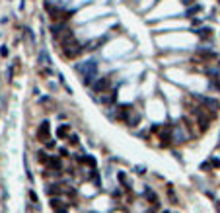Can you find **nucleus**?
Listing matches in <instances>:
<instances>
[{"label": "nucleus", "mask_w": 220, "mask_h": 213, "mask_svg": "<svg viewBox=\"0 0 220 213\" xmlns=\"http://www.w3.org/2000/svg\"><path fill=\"white\" fill-rule=\"evenodd\" d=\"M58 43H60V51H62V55L68 57V59H74V57L80 55V51H82V45L78 43V39L74 37V33L70 31V29H66L62 33L58 35Z\"/></svg>", "instance_id": "obj_1"}, {"label": "nucleus", "mask_w": 220, "mask_h": 213, "mask_svg": "<svg viewBox=\"0 0 220 213\" xmlns=\"http://www.w3.org/2000/svg\"><path fill=\"white\" fill-rule=\"evenodd\" d=\"M76 70L84 76V82L88 84L90 78H94V74H96V70H98V61H96V59H90L86 63H80L76 67Z\"/></svg>", "instance_id": "obj_2"}, {"label": "nucleus", "mask_w": 220, "mask_h": 213, "mask_svg": "<svg viewBox=\"0 0 220 213\" xmlns=\"http://www.w3.org/2000/svg\"><path fill=\"white\" fill-rule=\"evenodd\" d=\"M111 86V80L109 76H101V78H98L96 82H94V92L96 94H101V92H107Z\"/></svg>", "instance_id": "obj_3"}, {"label": "nucleus", "mask_w": 220, "mask_h": 213, "mask_svg": "<svg viewBox=\"0 0 220 213\" xmlns=\"http://www.w3.org/2000/svg\"><path fill=\"white\" fill-rule=\"evenodd\" d=\"M49 133H51L49 121H43V123L39 125V129H37V139L43 141V143H47V141H49Z\"/></svg>", "instance_id": "obj_4"}, {"label": "nucleus", "mask_w": 220, "mask_h": 213, "mask_svg": "<svg viewBox=\"0 0 220 213\" xmlns=\"http://www.w3.org/2000/svg\"><path fill=\"white\" fill-rule=\"evenodd\" d=\"M173 141H175V143H185V141H187V133H185L179 125L173 127Z\"/></svg>", "instance_id": "obj_5"}, {"label": "nucleus", "mask_w": 220, "mask_h": 213, "mask_svg": "<svg viewBox=\"0 0 220 213\" xmlns=\"http://www.w3.org/2000/svg\"><path fill=\"white\" fill-rule=\"evenodd\" d=\"M45 164H47V168H51V170H60V166H62V164H60V160H58V158L56 157H49L47 158V162H45Z\"/></svg>", "instance_id": "obj_6"}, {"label": "nucleus", "mask_w": 220, "mask_h": 213, "mask_svg": "<svg viewBox=\"0 0 220 213\" xmlns=\"http://www.w3.org/2000/svg\"><path fill=\"white\" fill-rule=\"evenodd\" d=\"M199 55L203 57V63H205V61H207V59H209V61H214V59H216V53H214V51H207V49H199Z\"/></svg>", "instance_id": "obj_7"}, {"label": "nucleus", "mask_w": 220, "mask_h": 213, "mask_svg": "<svg viewBox=\"0 0 220 213\" xmlns=\"http://www.w3.org/2000/svg\"><path fill=\"white\" fill-rule=\"evenodd\" d=\"M201 102H203V104L209 108L210 112H216V110H218V102H216V100H210V98H201Z\"/></svg>", "instance_id": "obj_8"}, {"label": "nucleus", "mask_w": 220, "mask_h": 213, "mask_svg": "<svg viewBox=\"0 0 220 213\" xmlns=\"http://www.w3.org/2000/svg\"><path fill=\"white\" fill-rule=\"evenodd\" d=\"M68 133H70V127H68V125H60V127H58V131H56V135H58L60 139H62V137H66Z\"/></svg>", "instance_id": "obj_9"}, {"label": "nucleus", "mask_w": 220, "mask_h": 213, "mask_svg": "<svg viewBox=\"0 0 220 213\" xmlns=\"http://www.w3.org/2000/svg\"><path fill=\"white\" fill-rule=\"evenodd\" d=\"M127 123L131 125V127H134V125H138V123H140V115L136 113V115H132V117H129V119H127Z\"/></svg>", "instance_id": "obj_10"}, {"label": "nucleus", "mask_w": 220, "mask_h": 213, "mask_svg": "<svg viewBox=\"0 0 220 213\" xmlns=\"http://www.w3.org/2000/svg\"><path fill=\"white\" fill-rule=\"evenodd\" d=\"M197 12H201V6H199V4H195V6H191V8L185 12V16H189V18H191V16H195Z\"/></svg>", "instance_id": "obj_11"}, {"label": "nucleus", "mask_w": 220, "mask_h": 213, "mask_svg": "<svg viewBox=\"0 0 220 213\" xmlns=\"http://www.w3.org/2000/svg\"><path fill=\"white\" fill-rule=\"evenodd\" d=\"M45 192H47L49 196H56V194H60V192L56 190V186H49V188H45Z\"/></svg>", "instance_id": "obj_12"}, {"label": "nucleus", "mask_w": 220, "mask_h": 213, "mask_svg": "<svg viewBox=\"0 0 220 213\" xmlns=\"http://www.w3.org/2000/svg\"><path fill=\"white\" fill-rule=\"evenodd\" d=\"M199 33L205 35V37H209V35H210V29H209V27H205V29H199Z\"/></svg>", "instance_id": "obj_13"}, {"label": "nucleus", "mask_w": 220, "mask_h": 213, "mask_svg": "<svg viewBox=\"0 0 220 213\" xmlns=\"http://www.w3.org/2000/svg\"><path fill=\"white\" fill-rule=\"evenodd\" d=\"M119 182H121V184H127V176H125L123 172H119Z\"/></svg>", "instance_id": "obj_14"}, {"label": "nucleus", "mask_w": 220, "mask_h": 213, "mask_svg": "<svg viewBox=\"0 0 220 213\" xmlns=\"http://www.w3.org/2000/svg\"><path fill=\"white\" fill-rule=\"evenodd\" d=\"M56 213H68V207L66 205H62V207H58V209H55Z\"/></svg>", "instance_id": "obj_15"}, {"label": "nucleus", "mask_w": 220, "mask_h": 213, "mask_svg": "<svg viewBox=\"0 0 220 213\" xmlns=\"http://www.w3.org/2000/svg\"><path fill=\"white\" fill-rule=\"evenodd\" d=\"M45 61L49 63V55H45V51H41V63H45Z\"/></svg>", "instance_id": "obj_16"}, {"label": "nucleus", "mask_w": 220, "mask_h": 213, "mask_svg": "<svg viewBox=\"0 0 220 213\" xmlns=\"http://www.w3.org/2000/svg\"><path fill=\"white\" fill-rule=\"evenodd\" d=\"M136 172H138V174H144L146 168H144V166H136Z\"/></svg>", "instance_id": "obj_17"}, {"label": "nucleus", "mask_w": 220, "mask_h": 213, "mask_svg": "<svg viewBox=\"0 0 220 213\" xmlns=\"http://www.w3.org/2000/svg\"><path fill=\"white\" fill-rule=\"evenodd\" d=\"M70 143H72V145H76V143H78V137H76V135H72V137H70Z\"/></svg>", "instance_id": "obj_18"}, {"label": "nucleus", "mask_w": 220, "mask_h": 213, "mask_svg": "<svg viewBox=\"0 0 220 213\" xmlns=\"http://www.w3.org/2000/svg\"><path fill=\"white\" fill-rule=\"evenodd\" d=\"M210 164H212V166H218V168H220V160H216V158H212V162H210Z\"/></svg>", "instance_id": "obj_19"}, {"label": "nucleus", "mask_w": 220, "mask_h": 213, "mask_svg": "<svg viewBox=\"0 0 220 213\" xmlns=\"http://www.w3.org/2000/svg\"><path fill=\"white\" fill-rule=\"evenodd\" d=\"M29 198H31V200H33V203H37V196H35L33 192H29Z\"/></svg>", "instance_id": "obj_20"}, {"label": "nucleus", "mask_w": 220, "mask_h": 213, "mask_svg": "<svg viewBox=\"0 0 220 213\" xmlns=\"http://www.w3.org/2000/svg\"><path fill=\"white\" fill-rule=\"evenodd\" d=\"M45 145L49 147V149H53V147H55V141H47V143H45Z\"/></svg>", "instance_id": "obj_21"}, {"label": "nucleus", "mask_w": 220, "mask_h": 213, "mask_svg": "<svg viewBox=\"0 0 220 213\" xmlns=\"http://www.w3.org/2000/svg\"><path fill=\"white\" fill-rule=\"evenodd\" d=\"M183 4H193V0H181Z\"/></svg>", "instance_id": "obj_22"}, {"label": "nucleus", "mask_w": 220, "mask_h": 213, "mask_svg": "<svg viewBox=\"0 0 220 213\" xmlns=\"http://www.w3.org/2000/svg\"><path fill=\"white\" fill-rule=\"evenodd\" d=\"M164 213H167V211H164Z\"/></svg>", "instance_id": "obj_23"}]
</instances>
